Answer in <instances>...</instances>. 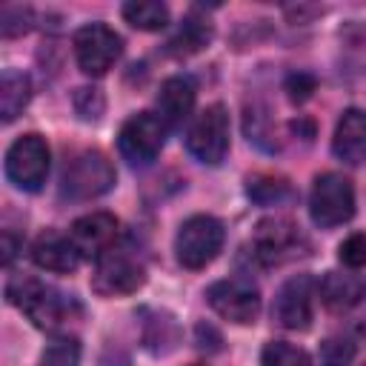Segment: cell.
<instances>
[{"label":"cell","instance_id":"cell-1","mask_svg":"<svg viewBox=\"0 0 366 366\" xmlns=\"http://www.w3.org/2000/svg\"><path fill=\"white\" fill-rule=\"evenodd\" d=\"M6 300L17 306L43 332H57L80 315V303L71 295L54 289L51 283H43L37 277H23V274L6 283Z\"/></svg>","mask_w":366,"mask_h":366},{"label":"cell","instance_id":"cell-2","mask_svg":"<svg viewBox=\"0 0 366 366\" xmlns=\"http://www.w3.org/2000/svg\"><path fill=\"white\" fill-rule=\"evenodd\" d=\"M226 243V229L214 214H192L180 223L174 234V257L183 269H206Z\"/></svg>","mask_w":366,"mask_h":366},{"label":"cell","instance_id":"cell-3","mask_svg":"<svg viewBox=\"0 0 366 366\" xmlns=\"http://www.w3.org/2000/svg\"><path fill=\"white\" fill-rule=\"evenodd\" d=\"M114 180L117 174L109 157L97 149H86L66 163L60 177V194L69 200H94L106 194L114 186Z\"/></svg>","mask_w":366,"mask_h":366},{"label":"cell","instance_id":"cell-4","mask_svg":"<svg viewBox=\"0 0 366 366\" xmlns=\"http://www.w3.org/2000/svg\"><path fill=\"white\" fill-rule=\"evenodd\" d=\"M309 214L315 226L335 229L352 220L355 214V186L340 172H323L312 180L309 192Z\"/></svg>","mask_w":366,"mask_h":366},{"label":"cell","instance_id":"cell-5","mask_svg":"<svg viewBox=\"0 0 366 366\" xmlns=\"http://www.w3.org/2000/svg\"><path fill=\"white\" fill-rule=\"evenodd\" d=\"M186 149L206 166H220L229 154V112L223 103H212L194 114L186 132Z\"/></svg>","mask_w":366,"mask_h":366},{"label":"cell","instance_id":"cell-6","mask_svg":"<svg viewBox=\"0 0 366 366\" xmlns=\"http://www.w3.org/2000/svg\"><path fill=\"white\" fill-rule=\"evenodd\" d=\"M49 160H51V152H49V143L43 134H37V132L20 134L6 149V163H3L6 177L23 192H37L46 183Z\"/></svg>","mask_w":366,"mask_h":366},{"label":"cell","instance_id":"cell-7","mask_svg":"<svg viewBox=\"0 0 366 366\" xmlns=\"http://www.w3.org/2000/svg\"><path fill=\"white\" fill-rule=\"evenodd\" d=\"M169 126L160 120L157 112H137L132 114L117 134V152L132 166H149L157 160V154L166 146Z\"/></svg>","mask_w":366,"mask_h":366},{"label":"cell","instance_id":"cell-8","mask_svg":"<svg viewBox=\"0 0 366 366\" xmlns=\"http://www.w3.org/2000/svg\"><path fill=\"white\" fill-rule=\"evenodd\" d=\"M146 283V266L126 249H109L92 272V292L100 297H126Z\"/></svg>","mask_w":366,"mask_h":366},{"label":"cell","instance_id":"cell-9","mask_svg":"<svg viewBox=\"0 0 366 366\" xmlns=\"http://www.w3.org/2000/svg\"><path fill=\"white\" fill-rule=\"evenodd\" d=\"M206 303L223 320L249 326L260 315V289L249 277H223L206 289Z\"/></svg>","mask_w":366,"mask_h":366},{"label":"cell","instance_id":"cell-10","mask_svg":"<svg viewBox=\"0 0 366 366\" xmlns=\"http://www.w3.org/2000/svg\"><path fill=\"white\" fill-rule=\"evenodd\" d=\"M123 54V37L106 23H86L74 31V60L80 71L100 77Z\"/></svg>","mask_w":366,"mask_h":366},{"label":"cell","instance_id":"cell-11","mask_svg":"<svg viewBox=\"0 0 366 366\" xmlns=\"http://www.w3.org/2000/svg\"><path fill=\"white\" fill-rule=\"evenodd\" d=\"M315 295H317V283L309 274L289 277L274 295V306H272L274 323L289 332H306L315 317Z\"/></svg>","mask_w":366,"mask_h":366},{"label":"cell","instance_id":"cell-12","mask_svg":"<svg viewBox=\"0 0 366 366\" xmlns=\"http://www.w3.org/2000/svg\"><path fill=\"white\" fill-rule=\"evenodd\" d=\"M303 246H306V240H303L300 229L286 217H266L257 223V229L252 234L254 257L263 266H280V263L297 257Z\"/></svg>","mask_w":366,"mask_h":366},{"label":"cell","instance_id":"cell-13","mask_svg":"<svg viewBox=\"0 0 366 366\" xmlns=\"http://www.w3.org/2000/svg\"><path fill=\"white\" fill-rule=\"evenodd\" d=\"M120 223L112 212H89L83 217H77L69 229L71 243L77 246L80 257H103L109 249H114Z\"/></svg>","mask_w":366,"mask_h":366},{"label":"cell","instance_id":"cell-14","mask_svg":"<svg viewBox=\"0 0 366 366\" xmlns=\"http://www.w3.org/2000/svg\"><path fill=\"white\" fill-rule=\"evenodd\" d=\"M194 100H197V89H194L192 77L174 74V77H166V80L160 83V92H157V97H154V106H157L160 120H163L169 129H180V126L192 117Z\"/></svg>","mask_w":366,"mask_h":366},{"label":"cell","instance_id":"cell-15","mask_svg":"<svg viewBox=\"0 0 366 366\" xmlns=\"http://www.w3.org/2000/svg\"><path fill=\"white\" fill-rule=\"evenodd\" d=\"M31 260L37 269L43 272H54V274H69L80 266V252L71 243L69 234L46 229L43 234H37V240L31 243Z\"/></svg>","mask_w":366,"mask_h":366},{"label":"cell","instance_id":"cell-16","mask_svg":"<svg viewBox=\"0 0 366 366\" xmlns=\"http://www.w3.org/2000/svg\"><path fill=\"white\" fill-rule=\"evenodd\" d=\"M332 154L346 166L366 163V112L346 109L332 134Z\"/></svg>","mask_w":366,"mask_h":366},{"label":"cell","instance_id":"cell-17","mask_svg":"<svg viewBox=\"0 0 366 366\" xmlns=\"http://www.w3.org/2000/svg\"><path fill=\"white\" fill-rule=\"evenodd\" d=\"M366 295V283L355 274L343 272H326L317 280V297L329 312H352Z\"/></svg>","mask_w":366,"mask_h":366},{"label":"cell","instance_id":"cell-18","mask_svg":"<svg viewBox=\"0 0 366 366\" xmlns=\"http://www.w3.org/2000/svg\"><path fill=\"white\" fill-rule=\"evenodd\" d=\"M31 100V80L20 69H3L0 74V117L11 123Z\"/></svg>","mask_w":366,"mask_h":366},{"label":"cell","instance_id":"cell-19","mask_svg":"<svg viewBox=\"0 0 366 366\" xmlns=\"http://www.w3.org/2000/svg\"><path fill=\"white\" fill-rule=\"evenodd\" d=\"M123 20L140 31H160L166 29L169 23V9L166 3H157V0H132V3H123L120 9Z\"/></svg>","mask_w":366,"mask_h":366},{"label":"cell","instance_id":"cell-20","mask_svg":"<svg viewBox=\"0 0 366 366\" xmlns=\"http://www.w3.org/2000/svg\"><path fill=\"white\" fill-rule=\"evenodd\" d=\"M246 194L260 206H280L295 197V189L280 174H254L246 180Z\"/></svg>","mask_w":366,"mask_h":366},{"label":"cell","instance_id":"cell-21","mask_svg":"<svg viewBox=\"0 0 366 366\" xmlns=\"http://www.w3.org/2000/svg\"><path fill=\"white\" fill-rule=\"evenodd\" d=\"M209 40H212V26L206 20L186 17L180 23V29L174 31V37L169 40V51L177 54V57H186V54H194V51L206 49Z\"/></svg>","mask_w":366,"mask_h":366},{"label":"cell","instance_id":"cell-22","mask_svg":"<svg viewBox=\"0 0 366 366\" xmlns=\"http://www.w3.org/2000/svg\"><path fill=\"white\" fill-rule=\"evenodd\" d=\"M143 340H146V349H152L154 355L172 352L174 343H177V323H174V317L166 315V312H154V315L146 320Z\"/></svg>","mask_w":366,"mask_h":366},{"label":"cell","instance_id":"cell-23","mask_svg":"<svg viewBox=\"0 0 366 366\" xmlns=\"http://www.w3.org/2000/svg\"><path fill=\"white\" fill-rule=\"evenodd\" d=\"M260 366H312V357L289 340H269L260 352Z\"/></svg>","mask_w":366,"mask_h":366},{"label":"cell","instance_id":"cell-24","mask_svg":"<svg viewBox=\"0 0 366 366\" xmlns=\"http://www.w3.org/2000/svg\"><path fill=\"white\" fill-rule=\"evenodd\" d=\"M80 363V343L77 337H54L43 355H40V366H77Z\"/></svg>","mask_w":366,"mask_h":366},{"label":"cell","instance_id":"cell-25","mask_svg":"<svg viewBox=\"0 0 366 366\" xmlns=\"http://www.w3.org/2000/svg\"><path fill=\"white\" fill-rule=\"evenodd\" d=\"M357 355V346L352 337L332 335L320 343V366H349Z\"/></svg>","mask_w":366,"mask_h":366},{"label":"cell","instance_id":"cell-26","mask_svg":"<svg viewBox=\"0 0 366 366\" xmlns=\"http://www.w3.org/2000/svg\"><path fill=\"white\" fill-rule=\"evenodd\" d=\"M34 23V11L29 6H20V3H6L0 9V34L3 37H17V34H26Z\"/></svg>","mask_w":366,"mask_h":366},{"label":"cell","instance_id":"cell-27","mask_svg":"<svg viewBox=\"0 0 366 366\" xmlns=\"http://www.w3.org/2000/svg\"><path fill=\"white\" fill-rule=\"evenodd\" d=\"M71 103H74V112H77L83 120H100L103 112H106V97H103V92L94 89V86H80V89L74 92Z\"/></svg>","mask_w":366,"mask_h":366},{"label":"cell","instance_id":"cell-28","mask_svg":"<svg viewBox=\"0 0 366 366\" xmlns=\"http://www.w3.org/2000/svg\"><path fill=\"white\" fill-rule=\"evenodd\" d=\"M337 257L343 266L349 269H363L366 266V234L363 232H352L340 246H337Z\"/></svg>","mask_w":366,"mask_h":366},{"label":"cell","instance_id":"cell-29","mask_svg":"<svg viewBox=\"0 0 366 366\" xmlns=\"http://www.w3.org/2000/svg\"><path fill=\"white\" fill-rule=\"evenodd\" d=\"M246 134L249 140H254L257 146L263 149H274V132L266 126V112H257V109H249L246 112Z\"/></svg>","mask_w":366,"mask_h":366},{"label":"cell","instance_id":"cell-30","mask_svg":"<svg viewBox=\"0 0 366 366\" xmlns=\"http://www.w3.org/2000/svg\"><path fill=\"white\" fill-rule=\"evenodd\" d=\"M286 92H289V100L303 103V100H309L312 92H315V77L306 74V71H295V74L286 77Z\"/></svg>","mask_w":366,"mask_h":366},{"label":"cell","instance_id":"cell-31","mask_svg":"<svg viewBox=\"0 0 366 366\" xmlns=\"http://www.w3.org/2000/svg\"><path fill=\"white\" fill-rule=\"evenodd\" d=\"M23 249V237H17L11 229H6L3 232V263L6 266H11V260H14V254Z\"/></svg>","mask_w":366,"mask_h":366},{"label":"cell","instance_id":"cell-32","mask_svg":"<svg viewBox=\"0 0 366 366\" xmlns=\"http://www.w3.org/2000/svg\"><path fill=\"white\" fill-rule=\"evenodd\" d=\"M194 335H197V346H200V349H206V340H214V343H220V335H217V332H214L209 323H197Z\"/></svg>","mask_w":366,"mask_h":366},{"label":"cell","instance_id":"cell-33","mask_svg":"<svg viewBox=\"0 0 366 366\" xmlns=\"http://www.w3.org/2000/svg\"><path fill=\"white\" fill-rule=\"evenodd\" d=\"M192 366H203V363H192Z\"/></svg>","mask_w":366,"mask_h":366}]
</instances>
